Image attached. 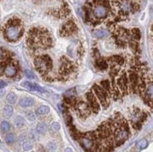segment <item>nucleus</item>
<instances>
[{"label": "nucleus", "instance_id": "f257e3e1", "mask_svg": "<svg viewBox=\"0 0 153 152\" xmlns=\"http://www.w3.org/2000/svg\"><path fill=\"white\" fill-rule=\"evenodd\" d=\"M22 33L21 23L19 20H10L5 30L7 39L10 41H15L19 39Z\"/></svg>", "mask_w": 153, "mask_h": 152}, {"label": "nucleus", "instance_id": "f03ea898", "mask_svg": "<svg viewBox=\"0 0 153 152\" xmlns=\"http://www.w3.org/2000/svg\"><path fill=\"white\" fill-rule=\"evenodd\" d=\"M52 59L50 58L49 55H43L35 59V66L36 69L38 70L40 73H48L51 68H52Z\"/></svg>", "mask_w": 153, "mask_h": 152}, {"label": "nucleus", "instance_id": "7ed1b4c3", "mask_svg": "<svg viewBox=\"0 0 153 152\" xmlns=\"http://www.w3.org/2000/svg\"><path fill=\"white\" fill-rule=\"evenodd\" d=\"M92 89H93L94 94L96 95L97 99L100 101V102L102 103L103 107L104 108L108 107V105H109V97H110L109 93H108L106 90H104L100 86H98V85L93 86Z\"/></svg>", "mask_w": 153, "mask_h": 152}, {"label": "nucleus", "instance_id": "20e7f679", "mask_svg": "<svg viewBox=\"0 0 153 152\" xmlns=\"http://www.w3.org/2000/svg\"><path fill=\"white\" fill-rule=\"evenodd\" d=\"M74 108L77 110L78 115H79L81 117H83V118L88 116L91 114V111H92L90 106H89V104H88V102H85L83 101H77V104Z\"/></svg>", "mask_w": 153, "mask_h": 152}, {"label": "nucleus", "instance_id": "39448f33", "mask_svg": "<svg viewBox=\"0 0 153 152\" xmlns=\"http://www.w3.org/2000/svg\"><path fill=\"white\" fill-rule=\"evenodd\" d=\"M85 98H87V101L88 102L89 106H90L92 112H94L96 114L99 113L100 103L98 102V99H97L94 92H92V91H88V92L85 94Z\"/></svg>", "mask_w": 153, "mask_h": 152}, {"label": "nucleus", "instance_id": "423d86ee", "mask_svg": "<svg viewBox=\"0 0 153 152\" xmlns=\"http://www.w3.org/2000/svg\"><path fill=\"white\" fill-rule=\"evenodd\" d=\"M93 15L97 19H104L108 15V10L103 4H97L93 8Z\"/></svg>", "mask_w": 153, "mask_h": 152}, {"label": "nucleus", "instance_id": "0eeeda50", "mask_svg": "<svg viewBox=\"0 0 153 152\" xmlns=\"http://www.w3.org/2000/svg\"><path fill=\"white\" fill-rule=\"evenodd\" d=\"M129 77L128 75H127L126 73H123L120 77H119L117 80V85L119 87V89L120 91L124 93H127V91H128V87H129Z\"/></svg>", "mask_w": 153, "mask_h": 152}, {"label": "nucleus", "instance_id": "6e6552de", "mask_svg": "<svg viewBox=\"0 0 153 152\" xmlns=\"http://www.w3.org/2000/svg\"><path fill=\"white\" fill-rule=\"evenodd\" d=\"M128 77H129V82H130L132 91L133 93L138 92V91H137V86H138V84H139V81H140L139 75H138L137 73H135V71H130V73H129Z\"/></svg>", "mask_w": 153, "mask_h": 152}, {"label": "nucleus", "instance_id": "1a4fd4ad", "mask_svg": "<svg viewBox=\"0 0 153 152\" xmlns=\"http://www.w3.org/2000/svg\"><path fill=\"white\" fill-rule=\"evenodd\" d=\"M78 140H79L81 146L85 150H92L93 147H95L94 141L91 138H89L88 136H80Z\"/></svg>", "mask_w": 153, "mask_h": 152}, {"label": "nucleus", "instance_id": "9d476101", "mask_svg": "<svg viewBox=\"0 0 153 152\" xmlns=\"http://www.w3.org/2000/svg\"><path fill=\"white\" fill-rule=\"evenodd\" d=\"M77 30L76 25H74L73 22H68L66 25L62 26L61 29V34H63V36H69L70 34L75 33Z\"/></svg>", "mask_w": 153, "mask_h": 152}, {"label": "nucleus", "instance_id": "9b49d317", "mask_svg": "<svg viewBox=\"0 0 153 152\" xmlns=\"http://www.w3.org/2000/svg\"><path fill=\"white\" fill-rule=\"evenodd\" d=\"M132 6L133 4L129 0H121L119 2V8H120V12L124 15H127L130 11H132Z\"/></svg>", "mask_w": 153, "mask_h": 152}, {"label": "nucleus", "instance_id": "f8f14e48", "mask_svg": "<svg viewBox=\"0 0 153 152\" xmlns=\"http://www.w3.org/2000/svg\"><path fill=\"white\" fill-rule=\"evenodd\" d=\"M33 104H34V100L30 97H24L19 101V105L23 108L31 107Z\"/></svg>", "mask_w": 153, "mask_h": 152}, {"label": "nucleus", "instance_id": "ddd939ff", "mask_svg": "<svg viewBox=\"0 0 153 152\" xmlns=\"http://www.w3.org/2000/svg\"><path fill=\"white\" fill-rule=\"evenodd\" d=\"M4 73L7 76H8V77H13V76L15 75L16 73H17L16 67L14 65H12V64H9V65L5 68Z\"/></svg>", "mask_w": 153, "mask_h": 152}, {"label": "nucleus", "instance_id": "4468645a", "mask_svg": "<svg viewBox=\"0 0 153 152\" xmlns=\"http://www.w3.org/2000/svg\"><path fill=\"white\" fill-rule=\"evenodd\" d=\"M94 36L96 38H98V39H104V38H106L108 35H109V33H108L106 30H103V29H96L94 30Z\"/></svg>", "mask_w": 153, "mask_h": 152}, {"label": "nucleus", "instance_id": "2eb2a0df", "mask_svg": "<svg viewBox=\"0 0 153 152\" xmlns=\"http://www.w3.org/2000/svg\"><path fill=\"white\" fill-rule=\"evenodd\" d=\"M13 122H14V125H15L17 128H23L25 125V120L22 116H17L15 118H14Z\"/></svg>", "mask_w": 153, "mask_h": 152}, {"label": "nucleus", "instance_id": "dca6fc26", "mask_svg": "<svg viewBox=\"0 0 153 152\" xmlns=\"http://www.w3.org/2000/svg\"><path fill=\"white\" fill-rule=\"evenodd\" d=\"M100 86L102 87L104 90H106L108 93H111V89H112V86L109 80H102V82L100 83Z\"/></svg>", "mask_w": 153, "mask_h": 152}, {"label": "nucleus", "instance_id": "f3484780", "mask_svg": "<svg viewBox=\"0 0 153 152\" xmlns=\"http://www.w3.org/2000/svg\"><path fill=\"white\" fill-rule=\"evenodd\" d=\"M36 131L40 135L45 134L47 131V126L44 123H39L36 127Z\"/></svg>", "mask_w": 153, "mask_h": 152}, {"label": "nucleus", "instance_id": "a211bd4d", "mask_svg": "<svg viewBox=\"0 0 153 152\" xmlns=\"http://www.w3.org/2000/svg\"><path fill=\"white\" fill-rule=\"evenodd\" d=\"M50 112V108L49 106H46V105H42L40 106V107L37 109V114L40 116H44V115H47L48 113Z\"/></svg>", "mask_w": 153, "mask_h": 152}, {"label": "nucleus", "instance_id": "6ab92c4d", "mask_svg": "<svg viewBox=\"0 0 153 152\" xmlns=\"http://www.w3.org/2000/svg\"><path fill=\"white\" fill-rule=\"evenodd\" d=\"M96 66L100 71H104V70H106L108 68V64H107V62L105 61V60L99 59V60H97V61H96Z\"/></svg>", "mask_w": 153, "mask_h": 152}, {"label": "nucleus", "instance_id": "aec40b11", "mask_svg": "<svg viewBox=\"0 0 153 152\" xmlns=\"http://www.w3.org/2000/svg\"><path fill=\"white\" fill-rule=\"evenodd\" d=\"M3 114L6 117H10L13 114V109L10 105H6L4 108H3Z\"/></svg>", "mask_w": 153, "mask_h": 152}, {"label": "nucleus", "instance_id": "412c9836", "mask_svg": "<svg viewBox=\"0 0 153 152\" xmlns=\"http://www.w3.org/2000/svg\"><path fill=\"white\" fill-rule=\"evenodd\" d=\"M112 61H113V63L115 64V65L121 66L124 64V58L120 55H115L112 58Z\"/></svg>", "mask_w": 153, "mask_h": 152}, {"label": "nucleus", "instance_id": "4be33fe9", "mask_svg": "<svg viewBox=\"0 0 153 152\" xmlns=\"http://www.w3.org/2000/svg\"><path fill=\"white\" fill-rule=\"evenodd\" d=\"M17 101V96L14 93H9L7 96V102L9 104H14Z\"/></svg>", "mask_w": 153, "mask_h": 152}, {"label": "nucleus", "instance_id": "5701e85b", "mask_svg": "<svg viewBox=\"0 0 153 152\" xmlns=\"http://www.w3.org/2000/svg\"><path fill=\"white\" fill-rule=\"evenodd\" d=\"M5 141L8 143V144H13V143H15L16 141V136L15 134H7L5 135Z\"/></svg>", "mask_w": 153, "mask_h": 152}, {"label": "nucleus", "instance_id": "b1692460", "mask_svg": "<svg viewBox=\"0 0 153 152\" xmlns=\"http://www.w3.org/2000/svg\"><path fill=\"white\" fill-rule=\"evenodd\" d=\"M145 94L147 95L148 97H149V98L153 100V83L148 84V85L147 86V88H145Z\"/></svg>", "mask_w": 153, "mask_h": 152}, {"label": "nucleus", "instance_id": "393cba45", "mask_svg": "<svg viewBox=\"0 0 153 152\" xmlns=\"http://www.w3.org/2000/svg\"><path fill=\"white\" fill-rule=\"evenodd\" d=\"M148 143L147 140L143 139V140H140V141L137 143L136 147L138 149H145V147H148Z\"/></svg>", "mask_w": 153, "mask_h": 152}, {"label": "nucleus", "instance_id": "a878e982", "mask_svg": "<svg viewBox=\"0 0 153 152\" xmlns=\"http://www.w3.org/2000/svg\"><path fill=\"white\" fill-rule=\"evenodd\" d=\"M132 37L134 40H140L141 38V32L138 28H133L132 29Z\"/></svg>", "mask_w": 153, "mask_h": 152}, {"label": "nucleus", "instance_id": "bb28decb", "mask_svg": "<svg viewBox=\"0 0 153 152\" xmlns=\"http://www.w3.org/2000/svg\"><path fill=\"white\" fill-rule=\"evenodd\" d=\"M10 129V125L8 121H2L1 122V131L3 132H8Z\"/></svg>", "mask_w": 153, "mask_h": 152}, {"label": "nucleus", "instance_id": "cd10ccee", "mask_svg": "<svg viewBox=\"0 0 153 152\" xmlns=\"http://www.w3.org/2000/svg\"><path fill=\"white\" fill-rule=\"evenodd\" d=\"M57 149V145L55 141H50L49 143L47 144V149L50 151H54Z\"/></svg>", "mask_w": 153, "mask_h": 152}, {"label": "nucleus", "instance_id": "c85d7f7f", "mask_svg": "<svg viewBox=\"0 0 153 152\" xmlns=\"http://www.w3.org/2000/svg\"><path fill=\"white\" fill-rule=\"evenodd\" d=\"M25 116H27V118L29 120V121H34L36 120V115L34 112L32 111H28L25 113Z\"/></svg>", "mask_w": 153, "mask_h": 152}, {"label": "nucleus", "instance_id": "c756f323", "mask_svg": "<svg viewBox=\"0 0 153 152\" xmlns=\"http://www.w3.org/2000/svg\"><path fill=\"white\" fill-rule=\"evenodd\" d=\"M31 90L38 91V92H40V93H44V92H45V90H44L42 86H40L39 85H37V84H32V88H31Z\"/></svg>", "mask_w": 153, "mask_h": 152}, {"label": "nucleus", "instance_id": "7c9ffc66", "mask_svg": "<svg viewBox=\"0 0 153 152\" xmlns=\"http://www.w3.org/2000/svg\"><path fill=\"white\" fill-rule=\"evenodd\" d=\"M33 147V145H32V143L30 141H25L24 143V145H23V149L25 151H28V150H30Z\"/></svg>", "mask_w": 153, "mask_h": 152}, {"label": "nucleus", "instance_id": "2f4dec72", "mask_svg": "<svg viewBox=\"0 0 153 152\" xmlns=\"http://www.w3.org/2000/svg\"><path fill=\"white\" fill-rule=\"evenodd\" d=\"M51 129L53 131L57 132L59 130H60V124H59L58 122H53L51 125Z\"/></svg>", "mask_w": 153, "mask_h": 152}, {"label": "nucleus", "instance_id": "473e14b6", "mask_svg": "<svg viewBox=\"0 0 153 152\" xmlns=\"http://www.w3.org/2000/svg\"><path fill=\"white\" fill-rule=\"evenodd\" d=\"M25 76H27L28 79H35V75H34V73H33L31 71L25 70Z\"/></svg>", "mask_w": 153, "mask_h": 152}, {"label": "nucleus", "instance_id": "72a5a7b5", "mask_svg": "<svg viewBox=\"0 0 153 152\" xmlns=\"http://www.w3.org/2000/svg\"><path fill=\"white\" fill-rule=\"evenodd\" d=\"M22 86H25V88H27V89H29V90H31V88H32V83L28 82V81L23 82V83H22Z\"/></svg>", "mask_w": 153, "mask_h": 152}, {"label": "nucleus", "instance_id": "f704fd0d", "mask_svg": "<svg viewBox=\"0 0 153 152\" xmlns=\"http://www.w3.org/2000/svg\"><path fill=\"white\" fill-rule=\"evenodd\" d=\"M130 46L134 51H137L138 50V44H137L136 41H130Z\"/></svg>", "mask_w": 153, "mask_h": 152}, {"label": "nucleus", "instance_id": "c9c22d12", "mask_svg": "<svg viewBox=\"0 0 153 152\" xmlns=\"http://www.w3.org/2000/svg\"><path fill=\"white\" fill-rule=\"evenodd\" d=\"M7 86V84L4 81H0V89L3 88V87H5Z\"/></svg>", "mask_w": 153, "mask_h": 152}, {"label": "nucleus", "instance_id": "e433bc0d", "mask_svg": "<svg viewBox=\"0 0 153 152\" xmlns=\"http://www.w3.org/2000/svg\"><path fill=\"white\" fill-rule=\"evenodd\" d=\"M4 91H0V98H1L2 96H3V95H4Z\"/></svg>", "mask_w": 153, "mask_h": 152}, {"label": "nucleus", "instance_id": "4c0bfd02", "mask_svg": "<svg viewBox=\"0 0 153 152\" xmlns=\"http://www.w3.org/2000/svg\"><path fill=\"white\" fill-rule=\"evenodd\" d=\"M2 55H3V52H2V50L0 49V58H2Z\"/></svg>", "mask_w": 153, "mask_h": 152}, {"label": "nucleus", "instance_id": "58836bf2", "mask_svg": "<svg viewBox=\"0 0 153 152\" xmlns=\"http://www.w3.org/2000/svg\"><path fill=\"white\" fill-rule=\"evenodd\" d=\"M151 30H152V31H153V25H152V26H151Z\"/></svg>", "mask_w": 153, "mask_h": 152}, {"label": "nucleus", "instance_id": "ea45409f", "mask_svg": "<svg viewBox=\"0 0 153 152\" xmlns=\"http://www.w3.org/2000/svg\"><path fill=\"white\" fill-rule=\"evenodd\" d=\"M0 70H1V66H0Z\"/></svg>", "mask_w": 153, "mask_h": 152}]
</instances>
